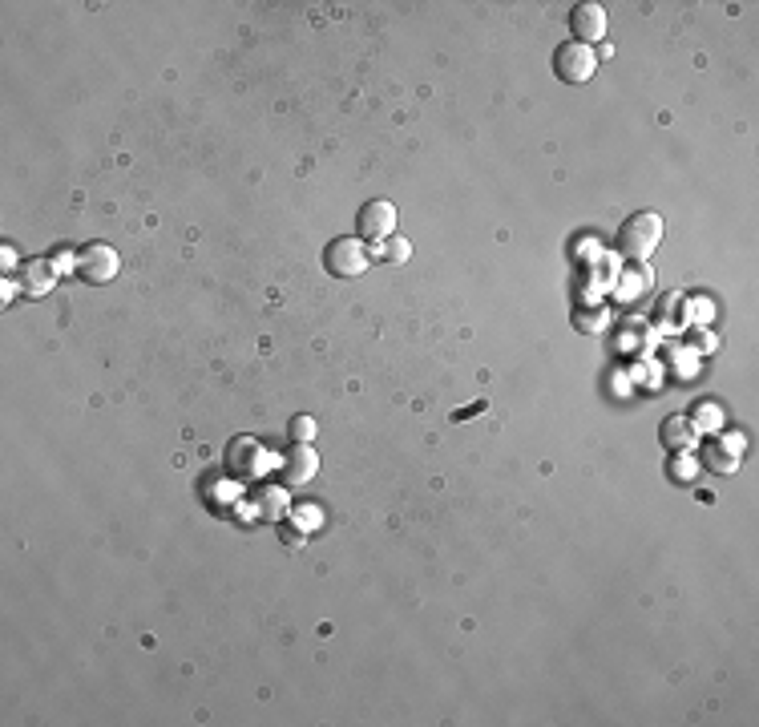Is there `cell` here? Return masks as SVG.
Instances as JSON below:
<instances>
[{
  "label": "cell",
  "instance_id": "1",
  "mask_svg": "<svg viewBox=\"0 0 759 727\" xmlns=\"http://www.w3.org/2000/svg\"><path fill=\"white\" fill-rule=\"evenodd\" d=\"M659 239H663V219L650 215V211H642V215H630V219L622 223V231H618V251H622L626 259H646L650 251L659 247Z\"/></svg>",
  "mask_w": 759,
  "mask_h": 727
},
{
  "label": "cell",
  "instance_id": "2",
  "mask_svg": "<svg viewBox=\"0 0 759 727\" xmlns=\"http://www.w3.org/2000/svg\"><path fill=\"white\" fill-rule=\"evenodd\" d=\"M392 231H396V206H392L388 198H372V202L360 206V215H356V239L380 247L384 239H392Z\"/></svg>",
  "mask_w": 759,
  "mask_h": 727
},
{
  "label": "cell",
  "instance_id": "3",
  "mask_svg": "<svg viewBox=\"0 0 759 727\" xmlns=\"http://www.w3.org/2000/svg\"><path fill=\"white\" fill-rule=\"evenodd\" d=\"M323 267H328L336 279H356L368 271V251H364V239H332L328 251H323Z\"/></svg>",
  "mask_w": 759,
  "mask_h": 727
},
{
  "label": "cell",
  "instance_id": "4",
  "mask_svg": "<svg viewBox=\"0 0 759 727\" xmlns=\"http://www.w3.org/2000/svg\"><path fill=\"white\" fill-rule=\"evenodd\" d=\"M594 69H598V57H594L590 45H578V41H562V45H558V53H554V73H558V81L582 85V81L594 77Z\"/></svg>",
  "mask_w": 759,
  "mask_h": 727
},
{
  "label": "cell",
  "instance_id": "5",
  "mask_svg": "<svg viewBox=\"0 0 759 727\" xmlns=\"http://www.w3.org/2000/svg\"><path fill=\"white\" fill-rule=\"evenodd\" d=\"M73 267H77V275L85 279V283H110L114 275H118V251L114 247H105V243H89L77 259H73Z\"/></svg>",
  "mask_w": 759,
  "mask_h": 727
},
{
  "label": "cell",
  "instance_id": "6",
  "mask_svg": "<svg viewBox=\"0 0 759 727\" xmlns=\"http://www.w3.org/2000/svg\"><path fill=\"white\" fill-rule=\"evenodd\" d=\"M739 457H743V437L739 433H723V437H711L703 445V469H711V473H735Z\"/></svg>",
  "mask_w": 759,
  "mask_h": 727
},
{
  "label": "cell",
  "instance_id": "7",
  "mask_svg": "<svg viewBox=\"0 0 759 727\" xmlns=\"http://www.w3.org/2000/svg\"><path fill=\"white\" fill-rule=\"evenodd\" d=\"M570 33L578 45H590V41H602L606 37V9L602 5H578L570 13Z\"/></svg>",
  "mask_w": 759,
  "mask_h": 727
},
{
  "label": "cell",
  "instance_id": "8",
  "mask_svg": "<svg viewBox=\"0 0 759 727\" xmlns=\"http://www.w3.org/2000/svg\"><path fill=\"white\" fill-rule=\"evenodd\" d=\"M315 469H319L315 449L295 445V449L287 453V461H283V481H287V485H303V481H311V477H315Z\"/></svg>",
  "mask_w": 759,
  "mask_h": 727
},
{
  "label": "cell",
  "instance_id": "9",
  "mask_svg": "<svg viewBox=\"0 0 759 727\" xmlns=\"http://www.w3.org/2000/svg\"><path fill=\"white\" fill-rule=\"evenodd\" d=\"M57 263H49V259H33V263H25V291L29 295H45L53 283H57Z\"/></svg>",
  "mask_w": 759,
  "mask_h": 727
},
{
  "label": "cell",
  "instance_id": "10",
  "mask_svg": "<svg viewBox=\"0 0 759 727\" xmlns=\"http://www.w3.org/2000/svg\"><path fill=\"white\" fill-rule=\"evenodd\" d=\"M255 457H259V445H255L251 437H239V441L231 445V453H227L231 469H235V473H243V477L255 469Z\"/></svg>",
  "mask_w": 759,
  "mask_h": 727
},
{
  "label": "cell",
  "instance_id": "11",
  "mask_svg": "<svg viewBox=\"0 0 759 727\" xmlns=\"http://www.w3.org/2000/svg\"><path fill=\"white\" fill-rule=\"evenodd\" d=\"M663 445H667V449H671V445H675V449L691 445V429H687V421H683V417H675V421H667V425H663Z\"/></svg>",
  "mask_w": 759,
  "mask_h": 727
},
{
  "label": "cell",
  "instance_id": "12",
  "mask_svg": "<svg viewBox=\"0 0 759 727\" xmlns=\"http://www.w3.org/2000/svg\"><path fill=\"white\" fill-rule=\"evenodd\" d=\"M376 255H380V259H388V263H404V259L412 255V247H408L404 239H396V235H392V239H384V243L376 247Z\"/></svg>",
  "mask_w": 759,
  "mask_h": 727
},
{
  "label": "cell",
  "instance_id": "13",
  "mask_svg": "<svg viewBox=\"0 0 759 727\" xmlns=\"http://www.w3.org/2000/svg\"><path fill=\"white\" fill-rule=\"evenodd\" d=\"M291 437H295L299 445L311 441V437H315V421H311V417H295V421H291Z\"/></svg>",
  "mask_w": 759,
  "mask_h": 727
}]
</instances>
